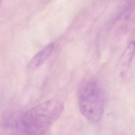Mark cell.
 I'll use <instances>...</instances> for the list:
<instances>
[{
    "label": "cell",
    "instance_id": "obj_1",
    "mask_svg": "<svg viewBox=\"0 0 135 135\" xmlns=\"http://www.w3.org/2000/svg\"><path fill=\"white\" fill-rule=\"evenodd\" d=\"M64 110L61 102L51 100L37 105L24 113L13 126L18 135H45Z\"/></svg>",
    "mask_w": 135,
    "mask_h": 135
},
{
    "label": "cell",
    "instance_id": "obj_2",
    "mask_svg": "<svg viewBox=\"0 0 135 135\" xmlns=\"http://www.w3.org/2000/svg\"><path fill=\"white\" fill-rule=\"evenodd\" d=\"M80 110L90 122L97 123L102 119L107 105V96L100 83L93 79L82 81L78 89Z\"/></svg>",
    "mask_w": 135,
    "mask_h": 135
},
{
    "label": "cell",
    "instance_id": "obj_3",
    "mask_svg": "<svg viewBox=\"0 0 135 135\" xmlns=\"http://www.w3.org/2000/svg\"><path fill=\"white\" fill-rule=\"evenodd\" d=\"M54 46V43H51L37 52L30 60L27 65L28 69L34 70L42 65L51 54Z\"/></svg>",
    "mask_w": 135,
    "mask_h": 135
},
{
    "label": "cell",
    "instance_id": "obj_4",
    "mask_svg": "<svg viewBox=\"0 0 135 135\" xmlns=\"http://www.w3.org/2000/svg\"><path fill=\"white\" fill-rule=\"evenodd\" d=\"M134 54L135 41H132L127 45L120 57L118 65L121 73L124 74L127 71Z\"/></svg>",
    "mask_w": 135,
    "mask_h": 135
},
{
    "label": "cell",
    "instance_id": "obj_5",
    "mask_svg": "<svg viewBox=\"0 0 135 135\" xmlns=\"http://www.w3.org/2000/svg\"><path fill=\"white\" fill-rule=\"evenodd\" d=\"M2 0H0V6H1V3H2Z\"/></svg>",
    "mask_w": 135,
    "mask_h": 135
}]
</instances>
